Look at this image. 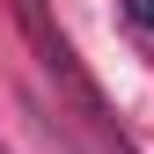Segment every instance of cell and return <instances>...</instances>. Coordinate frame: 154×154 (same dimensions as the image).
<instances>
[{
  "label": "cell",
  "mask_w": 154,
  "mask_h": 154,
  "mask_svg": "<svg viewBox=\"0 0 154 154\" xmlns=\"http://www.w3.org/2000/svg\"><path fill=\"white\" fill-rule=\"evenodd\" d=\"M125 15H132L140 29H154V0H125Z\"/></svg>",
  "instance_id": "cell-1"
},
{
  "label": "cell",
  "mask_w": 154,
  "mask_h": 154,
  "mask_svg": "<svg viewBox=\"0 0 154 154\" xmlns=\"http://www.w3.org/2000/svg\"><path fill=\"white\" fill-rule=\"evenodd\" d=\"M44 140H51V154H81V147H73V140H66V132H59V125H51V118H44Z\"/></svg>",
  "instance_id": "cell-2"
}]
</instances>
